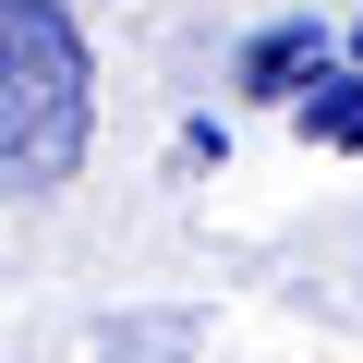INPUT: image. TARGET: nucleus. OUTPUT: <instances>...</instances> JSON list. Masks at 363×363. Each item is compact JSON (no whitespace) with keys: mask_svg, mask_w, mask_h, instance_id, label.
Listing matches in <instances>:
<instances>
[{"mask_svg":"<svg viewBox=\"0 0 363 363\" xmlns=\"http://www.w3.org/2000/svg\"><path fill=\"white\" fill-rule=\"evenodd\" d=\"M85 133H97V61L73 37L61 0H0V182H49L85 169Z\"/></svg>","mask_w":363,"mask_h":363,"instance_id":"1","label":"nucleus"}]
</instances>
